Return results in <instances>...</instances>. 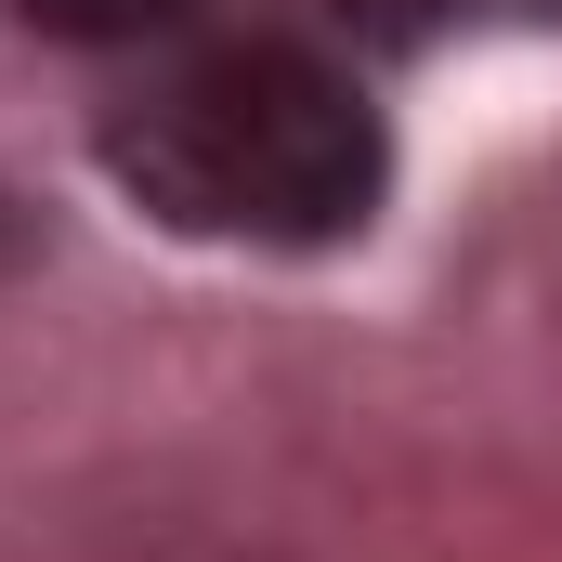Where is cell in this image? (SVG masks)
Returning a JSON list of instances; mask_svg holds the SVG:
<instances>
[{"label": "cell", "mask_w": 562, "mask_h": 562, "mask_svg": "<svg viewBox=\"0 0 562 562\" xmlns=\"http://www.w3.org/2000/svg\"><path fill=\"white\" fill-rule=\"evenodd\" d=\"M105 170L183 236H249V249H327L380 210V119L340 66L288 40H223L170 79H144L105 119Z\"/></svg>", "instance_id": "cell-1"}, {"label": "cell", "mask_w": 562, "mask_h": 562, "mask_svg": "<svg viewBox=\"0 0 562 562\" xmlns=\"http://www.w3.org/2000/svg\"><path fill=\"white\" fill-rule=\"evenodd\" d=\"M183 13L196 0H26V26H53V40H157Z\"/></svg>", "instance_id": "cell-2"}, {"label": "cell", "mask_w": 562, "mask_h": 562, "mask_svg": "<svg viewBox=\"0 0 562 562\" xmlns=\"http://www.w3.org/2000/svg\"><path fill=\"white\" fill-rule=\"evenodd\" d=\"M340 13H353L367 40H419V26H431V13H445V0H340Z\"/></svg>", "instance_id": "cell-3"}]
</instances>
